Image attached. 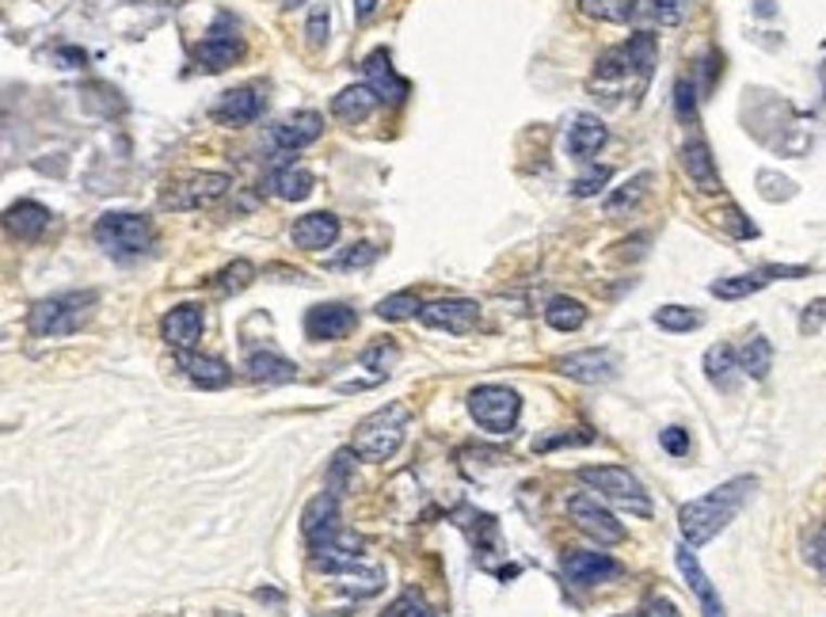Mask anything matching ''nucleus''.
<instances>
[{"instance_id":"f257e3e1","label":"nucleus","mask_w":826,"mask_h":617,"mask_svg":"<svg viewBox=\"0 0 826 617\" xmlns=\"http://www.w3.org/2000/svg\"><path fill=\"white\" fill-rule=\"evenodd\" d=\"M754 488H758L754 477H735V480H724L720 488H712V492L697 496V500L682 503L679 526H682L686 545L701 549V545H709L720 530H727V523L747 507Z\"/></svg>"},{"instance_id":"f03ea898","label":"nucleus","mask_w":826,"mask_h":617,"mask_svg":"<svg viewBox=\"0 0 826 617\" xmlns=\"http://www.w3.org/2000/svg\"><path fill=\"white\" fill-rule=\"evenodd\" d=\"M359 538H344L339 534L332 545H320L309 553V564L312 571H324V576L336 579V587L351 599H370L385 587V571L377 564H366L359 553Z\"/></svg>"},{"instance_id":"7ed1b4c3","label":"nucleus","mask_w":826,"mask_h":617,"mask_svg":"<svg viewBox=\"0 0 826 617\" xmlns=\"http://www.w3.org/2000/svg\"><path fill=\"white\" fill-rule=\"evenodd\" d=\"M95 301H100L95 290H69V294L42 297L31 313H27V329H31L35 336H47V339L73 336V332H80V324H88Z\"/></svg>"},{"instance_id":"20e7f679","label":"nucleus","mask_w":826,"mask_h":617,"mask_svg":"<svg viewBox=\"0 0 826 617\" xmlns=\"http://www.w3.org/2000/svg\"><path fill=\"white\" fill-rule=\"evenodd\" d=\"M404 430H408V408L404 404H389V408H377L374 415L354 427V453L366 461H389L392 453L400 450L404 442Z\"/></svg>"},{"instance_id":"39448f33","label":"nucleus","mask_w":826,"mask_h":617,"mask_svg":"<svg viewBox=\"0 0 826 617\" xmlns=\"http://www.w3.org/2000/svg\"><path fill=\"white\" fill-rule=\"evenodd\" d=\"M579 480L591 485L602 500L617 503V507L632 511V515H640V518L651 515V500H647L644 485H640L624 465H586V470H579Z\"/></svg>"},{"instance_id":"423d86ee","label":"nucleus","mask_w":826,"mask_h":617,"mask_svg":"<svg viewBox=\"0 0 826 617\" xmlns=\"http://www.w3.org/2000/svg\"><path fill=\"white\" fill-rule=\"evenodd\" d=\"M92 236L100 248L115 252V256H141V252H149V244H153V226H149V218H141V214L111 210L95 221Z\"/></svg>"},{"instance_id":"0eeeda50","label":"nucleus","mask_w":826,"mask_h":617,"mask_svg":"<svg viewBox=\"0 0 826 617\" xmlns=\"http://www.w3.org/2000/svg\"><path fill=\"white\" fill-rule=\"evenodd\" d=\"M468 412H473V420L480 423L483 430H491V435H511L518 415H522V400H518V393L507 389V385H476V389L468 393Z\"/></svg>"},{"instance_id":"6e6552de","label":"nucleus","mask_w":826,"mask_h":617,"mask_svg":"<svg viewBox=\"0 0 826 617\" xmlns=\"http://www.w3.org/2000/svg\"><path fill=\"white\" fill-rule=\"evenodd\" d=\"M229 188H233V176L225 172H191L160 198V206L164 210H198V206H214L221 195H229Z\"/></svg>"},{"instance_id":"1a4fd4ad","label":"nucleus","mask_w":826,"mask_h":617,"mask_svg":"<svg viewBox=\"0 0 826 617\" xmlns=\"http://www.w3.org/2000/svg\"><path fill=\"white\" fill-rule=\"evenodd\" d=\"M241 57H244V39L236 35V24L229 16H218L210 31H206V39L198 42V50H195L198 69L221 73L233 62H241Z\"/></svg>"},{"instance_id":"9d476101","label":"nucleus","mask_w":826,"mask_h":617,"mask_svg":"<svg viewBox=\"0 0 826 617\" xmlns=\"http://www.w3.org/2000/svg\"><path fill=\"white\" fill-rule=\"evenodd\" d=\"M420 321L427 329L450 332V336H468L476 329V321H480V305L473 297H438V301L423 305Z\"/></svg>"},{"instance_id":"9b49d317","label":"nucleus","mask_w":826,"mask_h":617,"mask_svg":"<svg viewBox=\"0 0 826 617\" xmlns=\"http://www.w3.org/2000/svg\"><path fill=\"white\" fill-rule=\"evenodd\" d=\"M568 515H571V523H576L579 530L586 534V538L602 541V545H621V541H624V526L617 523V518L609 515V511L602 507L594 496H586V492L571 496V500H568Z\"/></svg>"},{"instance_id":"f8f14e48","label":"nucleus","mask_w":826,"mask_h":617,"mask_svg":"<svg viewBox=\"0 0 826 617\" xmlns=\"http://www.w3.org/2000/svg\"><path fill=\"white\" fill-rule=\"evenodd\" d=\"M808 267H788V263H770V267H758V271H747V274H732V279H720L712 282V297H724V301H739V297H750L758 290L773 286L777 279H803Z\"/></svg>"},{"instance_id":"ddd939ff","label":"nucleus","mask_w":826,"mask_h":617,"mask_svg":"<svg viewBox=\"0 0 826 617\" xmlns=\"http://www.w3.org/2000/svg\"><path fill=\"white\" fill-rule=\"evenodd\" d=\"M301 534L309 541V549H320V545H332L339 538V492H320L317 500L305 507L301 515Z\"/></svg>"},{"instance_id":"4468645a","label":"nucleus","mask_w":826,"mask_h":617,"mask_svg":"<svg viewBox=\"0 0 826 617\" xmlns=\"http://www.w3.org/2000/svg\"><path fill=\"white\" fill-rule=\"evenodd\" d=\"M203 329H206V313L203 305H176L172 313H164L160 321V336L164 344L172 347L176 355L180 351H195V344L203 339Z\"/></svg>"},{"instance_id":"2eb2a0df","label":"nucleus","mask_w":826,"mask_h":617,"mask_svg":"<svg viewBox=\"0 0 826 617\" xmlns=\"http://www.w3.org/2000/svg\"><path fill=\"white\" fill-rule=\"evenodd\" d=\"M556 367H560V374L571 377V382L606 385V382H614V377H617V355L614 351H602V347H591V351L564 355Z\"/></svg>"},{"instance_id":"dca6fc26","label":"nucleus","mask_w":826,"mask_h":617,"mask_svg":"<svg viewBox=\"0 0 826 617\" xmlns=\"http://www.w3.org/2000/svg\"><path fill=\"white\" fill-rule=\"evenodd\" d=\"M359 317H354L351 305L344 301H324V305H312L309 313H305V336L309 339H344L354 332Z\"/></svg>"},{"instance_id":"f3484780","label":"nucleus","mask_w":826,"mask_h":617,"mask_svg":"<svg viewBox=\"0 0 826 617\" xmlns=\"http://www.w3.org/2000/svg\"><path fill=\"white\" fill-rule=\"evenodd\" d=\"M362 73H366V85L377 92V100L392 103V107H400V103L408 100V92H412V85H408V80L392 69L389 50H374V54L362 62Z\"/></svg>"},{"instance_id":"a211bd4d","label":"nucleus","mask_w":826,"mask_h":617,"mask_svg":"<svg viewBox=\"0 0 826 617\" xmlns=\"http://www.w3.org/2000/svg\"><path fill=\"white\" fill-rule=\"evenodd\" d=\"M674 561H679V571L686 576L689 591H694L697 602H701V614H705V617H727V614H724V602H720V594H717V587H712V579L705 576V568H701V561H697L694 545H686V541H682V545L674 549Z\"/></svg>"},{"instance_id":"6ab92c4d","label":"nucleus","mask_w":826,"mask_h":617,"mask_svg":"<svg viewBox=\"0 0 826 617\" xmlns=\"http://www.w3.org/2000/svg\"><path fill=\"white\" fill-rule=\"evenodd\" d=\"M564 576L571 579L576 587H598L606 579L621 576V564L606 553H586V549H571L564 556Z\"/></svg>"},{"instance_id":"aec40b11","label":"nucleus","mask_w":826,"mask_h":617,"mask_svg":"<svg viewBox=\"0 0 826 617\" xmlns=\"http://www.w3.org/2000/svg\"><path fill=\"white\" fill-rule=\"evenodd\" d=\"M289 241L297 244L301 252H324L339 241V218L327 210H317V214H305V218L294 221L289 229Z\"/></svg>"},{"instance_id":"412c9836","label":"nucleus","mask_w":826,"mask_h":617,"mask_svg":"<svg viewBox=\"0 0 826 617\" xmlns=\"http://www.w3.org/2000/svg\"><path fill=\"white\" fill-rule=\"evenodd\" d=\"M320 133H324V118H320L317 111H297V115L282 118L279 126H271V141L279 149H286V153L312 145Z\"/></svg>"},{"instance_id":"4be33fe9","label":"nucleus","mask_w":826,"mask_h":617,"mask_svg":"<svg viewBox=\"0 0 826 617\" xmlns=\"http://www.w3.org/2000/svg\"><path fill=\"white\" fill-rule=\"evenodd\" d=\"M259 111H263L259 88H229V92H221L218 107H214V118H221V123L229 126H248L259 118Z\"/></svg>"},{"instance_id":"5701e85b","label":"nucleus","mask_w":826,"mask_h":617,"mask_svg":"<svg viewBox=\"0 0 826 617\" xmlns=\"http://www.w3.org/2000/svg\"><path fill=\"white\" fill-rule=\"evenodd\" d=\"M682 168H686L689 183H694L697 191H705V195H712V191H720L717 160H712L709 145H705L701 138H694V141H686V145H682Z\"/></svg>"},{"instance_id":"b1692460","label":"nucleus","mask_w":826,"mask_h":617,"mask_svg":"<svg viewBox=\"0 0 826 617\" xmlns=\"http://www.w3.org/2000/svg\"><path fill=\"white\" fill-rule=\"evenodd\" d=\"M180 370L203 389H225L233 382V370L229 362L214 359V355H195V351H180Z\"/></svg>"},{"instance_id":"393cba45","label":"nucleus","mask_w":826,"mask_h":617,"mask_svg":"<svg viewBox=\"0 0 826 617\" xmlns=\"http://www.w3.org/2000/svg\"><path fill=\"white\" fill-rule=\"evenodd\" d=\"M50 218H54V214H50L47 206L24 198V203L9 206V214H4V226H9V233L20 236V241H39V236L47 233Z\"/></svg>"},{"instance_id":"a878e982","label":"nucleus","mask_w":826,"mask_h":617,"mask_svg":"<svg viewBox=\"0 0 826 617\" xmlns=\"http://www.w3.org/2000/svg\"><path fill=\"white\" fill-rule=\"evenodd\" d=\"M606 123L598 115H576V123L568 126V153L576 160H591L606 145Z\"/></svg>"},{"instance_id":"bb28decb","label":"nucleus","mask_w":826,"mask_h":617,"mask_svg":"<svg viewBox=\"0 0 826 617\" xmlns=\"http://www.w3.org/2000/svg\"><path fill=\"white\" fill-rule=\"evenodd\" d=\"M377 92L370 85H351V88H344V92L332 100V115L339 118V123H347V126H359V123H366L370 115H374V107H377Z\"/></svg>"},{"instance_id":"cd10ccee","label":"nucleus","mask_w":826,"mask_h":617,"mask_svg":"<svg viewBox=\"0 0 826 617\" xmlns=\"http://www.w3.org/2000/svg\"><path fill=\"white\" fill-rule=\"evenodd\" d=\"M244 374H248L251 382L282 385V382H294V377H297V367H294L289 359H282L279 351L263 347V351H251L248 359H244Z\"/></svg>"},{"instance_id":"c85d7f7f","label":"nucleus","mask_w":826,"mask_h":617,"mask_svg":"<svg viewBox=\"0 0 826 617\" xmlns=\"http://www.w3.org/2000/svg\"><path fill=\"white\" fill-rule=\"evenodd\" d=\"M267 188H271V195L286 198V203H305V198L312 195V188H317V176L309 172V168H279V172H271V180H267Z\"/></svg>"},{"instance_id":"c756f323","label":"nucleus","mask_w":826,"mask_h":617,"mask_svg":"<svg viewBox=\"0 0 826 617\" xmlns=\"http://www.w3.org/2000/svg\"><path fill=\"white\" fill-rule=\"evenodd\" d=\"M735 370H739V351L727 344H717L705 351V377H709L717 389L732 393L735 389Z\"/></svg>"},{"instance_id":"7c9ffc66","label":"nucleus","mask_w":826,"mask_h":617,"mask_svg":"<svg viewBox=\"0 0 826 617\" xmlns=\"http://www.w3.org/2000/svg\"><path fill=\"white\" fill-rule=\"evenodd\" d=\"M739 370L747 377H754V382L770 377V370H773V344H770V339H765V336L747 339V344L739 347Z\"/></svg>"},{"instance_id":"2f4dec72","label":"nucleus","mask_w":826,"mask_h":617,"mask_svg":"<svg viewBox=\"0 0 826 617\" xmlns=\"http://www.w3.org/2000/svg\"><path fill=\"white\" fill-rule=\"evenodd\" d=\"M579 9L591 20H606V24H629L644 12L640 0H579Z\"/></svg>"},{"instance_id":"473e14b6","label":"nucleus","mask_w":826,"mask_h":617,"mask_svg":"<svg viewBox=\"0 0 826 617\" xmlns=\"http://www.w3.org/2000/svg\"><path fill=\"white\" fill-rule=\"evenodd\" d=\"M545 321L548 329L556 332H579L586 324V309L576 297H553V301L545 305Z\"/></svg>"},{"instance_id":"72a5a7b5","label":"nucleus","mask_w":826,"mask_h":617,"mask_svg":"<svg viewBox=\"0 0 826 617\" xmlns=\"http://www.w3.org/2000/svg\"><path fill=\"white\" fill-rule=\"evenodd\" d=\"M655 324L663 332H674V336H682V332H697L705 324V317L697 313V309H689V305H663V309H655Z\"/></svg>"},{"instance_id":"f704fd0d","label":"nucleus","mask_w":826,"mask_h":617,"mask_svg":"<svg viewBox=\"0 0 826 617\" xmlns=\"http://www.w3.org/2000/svg\"><path fill=\"white\" fill-rule=\"evenodd\" d=\"M624 54H629L632 73H640V80L651 77V69H655V39H651V35H647V31L632 35V39L624 42Z\"/></svg>"},{"instance_id":"c9c22d12","label":"nucleus","mask_w":826,"mask_h":617,"mask_svg":"<svg viewBox=\"0 0 826 617\" xmlns=\"http://www.w3.org/2000/svg\"><path fill=\"white\" fill-rule=\"evenodd\" d=\"M420 309L423 305L412 290H400V294H389L377 301V317H382V321H408V317H415Z\"/></svg>"},{"instance_id":"e433bc0d","label":"nucleus","mask_w":826,"mask_h":617,"mask_svg":"<svg viewBox=\"0 0 826 617\" xmlns=\"http://www.w3.org/2000/svg\"><path fill=\"white\" fill-rule=\"evenodd\" d=\"M647 183H651V172L632 176V180L624 183L621 191H614V195L606 198V210H609V214H624V210H632V206H636L640 198L647 195Z\"/></svg>"},{"instance_id":"4c0bfd02","label":"nucleus","mask_w":826,"mask_h":617,"mask_svg":"<svg viewBox=\"0 0 826 617\" xmlns=\"http://www.w3.org/2000/svg\"><path fill=\"white\" fill-rule=\"evenodd\" d=\"M251 282H256V263H248V259H233V263L218 274V290H225V294H241Z\"/></svg>"},{"instance_id":"58836bf2","label":"nucleus","mask_w":826,"mask_h":617,"mask_svg":"<svg viewBox=\"0 0 826 617\" xmlns=\"http://www.w3.org/2000/svg\"><path fill=\"white\" fill-rule=\"evenodd\" d=\"M689 12V0H651V16L663 27H679Z\"/></svg>"},{"instance_id":"ea45409f","label":"nucleus","mask_w":826,"mask_h":617,"mask_svg":"<svg viewBox=\"0 0 826 617\" xmlns=\"http://www.w3.org/2000/svg\"><path fill=\"white\" fill-rule=\"evenodd\" d=\"M374 259H377V248L370 241H362V244H354L351 252H344L332 267H336V271H351V267H370Z\"/></svg>"},{"instance_id":"a19ab883","label":"nucleus","mask_w":826,"mask_h":617,"mask_svg":"<svg viewBox=\"0 0 826 617\" xmlns=\"http://www.w3.org/2000/svg\"><path fill=\"white\" fill-rule=\"evenodd\" d=\"M609 168H591L586 176H579L576 183H571V195H579V198H591V195H598L602 188L609 183Z\"/></svg>"},{"instance_id":"79ce46f5","label":"nucleus","mask_w":826,"mask_h":617,"mask_svg":"<svg viewBox=\"0 0 826 617\" xmlns=\"http://www.w3.org/2000/svg\"><path fill=\"white\" fill-rule=\"evenodd\" d=\"M392 362H397V347H385V344H377V347H370V351L366 355H362V367H370V370H374V374L377 377H385V374H389V367H392Z\"/></svg>"},{"instance_id":"37998d69","label":"nucleus","mask_w":826,"mask_h":617,"mask_svg":"<svg viewBox=\"0 0 826 617\" xmlns=\"http://www.w3.org/2000/svg\"><path fill=\"white\" fill-rule=\"evenodd\" d=\"M826 329V297H818V301H811L808 309H803L800 317V332L803 336H815V332Z\"/></svg>"},{"instance_id":"c03bdc74","label":"nucleus","mask_w":826,"mask_h":617,"mask_svg":"<svg viewBox=\"0 0 826 617\" xmlns=\"http://www.w3.org/2000/svg\"><path fill=\"white\" fill-rule=\"evenodd\" d=\"M312 47H324L327 42V9H312L309 12V27H305Z\"/></svg>"},{"instance_id":"a18cd8bd","label":"nucleus","mask_w":826,"mask_h":617,"mask_svg":"<svg viewBox=\"0 0 826 617\" xmlns=\"http://www.w3.org/2000/svg\"><path fill=\"white\" fill-rule=\"evenodd\" d=\"M659 442H663L667 453H674V458H682V453H689V435L682 427H667L663 435H659Z\"/></svg>"},{"instance_id":"49530a36","label":"nucleus","mask_w":826,"mask_h":617,"mask_svg":"<svg viewBox=\"0 0 826 617\" xmlns=\"http://www.w3.org/2000/svg\"><path fill=\"white\" fill-rule=\"evenodd\" d=\"M392 617H438L435 609L427 606L423 599H415V594H408V599L397 602V609H392Z\"/></svg>"},{"instance_id":"de8ad7c7","label":"nucleus","mask_w":826,"mask_h":617,"mask_svg":"<svg viewBox=\"0 0 826 617\" xmlns=\"http://www.w3.org/2000/svg\"><path fill=\"white\" fill-rule=\"evenodd\" d=\"M674 107H679V118H694V85L686 77L674 85Z\"/></svg>"},{"instance_id":"09e8293b","label":"nucleus","mask_w":826,"mask_h":617,"mask_svg":"<svg viewBox=\"0 0 826 617\" xmlns=\"http://www.w3.org/2000/svg\"><path fill=\"white\" fill-rule=\"evenodd\" d=\"M636 617H679V609H674L671 599H651Z\"/></svg>"},{"instance_id":"8fccbe9b","label":"nucleus","mask_w":826,"mask_h":617,"mask_svg":"<svg viewBox=\"0 0 826 617\" xmlns=\"http://www.w3.org/2000/svg\"><path fill=\"white\" fill-rule=\"evenodd\" d=\"M811 564L818 571H826V526H818L815 538H811Z\"/></svg>"},{"instance_id":"3c124183","label":"nucleus","mask_w":826,"mask_h":617,"mask_svg":"<svg viewBox=\"0 0 826 617\" xmlns=\"http://www.w3.org/2000/svg\"><path fill=\"white\" fill-rule=\"evenodd\" d=\"M724 218H727V226L735 229V236H758V229L750 226V221H743V210H735V206L724 214Z\"/></svg>"},{"instance_id":"603ef678","label":"nucleus","mask_w":826,"mask_h":617,"mask_svg":"<svg viewBox=\"0 0 826 617\" xmlns=\"http://www.w3.org/2000/svg\"><path fill=\"white\" fill-rule=\"evenodd\" d=\"M594 435H560V438H541L538 450H553V446H571V442H591Z\"/></svg>"},{"instance_id":"864d4df0","label":"nucleus","mask_w":826,"mask_h":617,"mask_svg":"<svg viewBox=\"0 0 826 617\" xmlns=\"http://www.w3.org/2000/svg\"><path fill=\"white\" fill-rule=\"evenodd\" d=\"M377 12V0H354V16L359 20H370Z\"/></svg>"},{"instance_id":"5fc2aeb1","label":"nucleus","mask_w":826,"mask_h":617,"mask_svg":"<svg viewBox=\"0 0 826 617\" xmlns=\"http://www.w3.org/2000/svg\"><path fill=\"white\" fill-rule=\"evenodd\" d=\"M305 0H286V9H301Z\"/></svg>"}]
</instances>
